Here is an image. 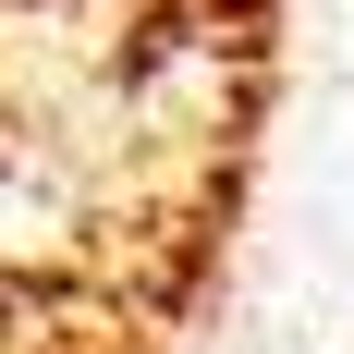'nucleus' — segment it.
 Wrapping results in <instances>:
<instances>
[{
	"label": "nucleus",
	"instance_id": "1",
	"mask_svg": "<svg viewBox=\"0 0 354 354\" xmlns=\"http://www.w3.org/2000/svg\"><path fill=\"white\" fill-rule=\"evenodd\" d=\"M281 62L293 0H0V354H196Z\"/></svg>",
	"mask_w": 354,
	"mask_h": 354
}]
</instances>
